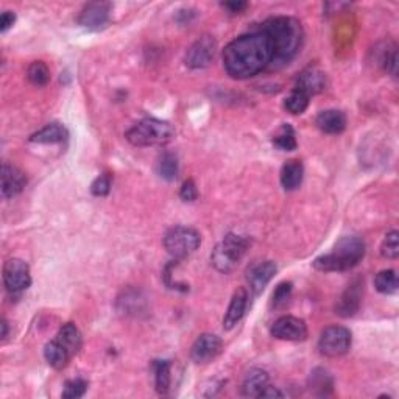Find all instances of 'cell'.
<instances>
[{
	"instance_id": "obj_17",
	"label": "cell",
	"mask_w": 399,
	"mask_h": 399,
	"mask_svg": "<svg viewBox=\"0 0 399 399\" xmlns=\"http://www.w3.org/2000/svg\"><path fill=\"white\" fill-rule=\"evenodd\" d=\"M246 306H248V293H246V290L243 287L237 289L233 295V298H231L227 314L223 317L224 331H231L239 322L242 320Z\"/></svg>"
},
{
	"instance_id": "obj_23",
	"label": "cell",
	"mask_w": 399,
	"mask_h": 399,
	"mask_svg": "<svg viewBox=\"0 0 399 399\" xmlns=\"http://www.w3.org/2000/svg\"><path fill=\"white\" fill-rule=\"evenodd\" d=\"M44 357L47 360V364L55 369L66 368L72 359L70 354L64 350L55 338L50 340V342L44 346Z\"/></svg>"
},
{
	"instance_id": "obj_8",
	"label": "cell",
	"mask_w": 399,
	"mask_h": 399,
	"mask_svg": "<svg viewBox=\"0 0 399 399\" xmlns=\"http://www.w3.org/2000/svg\"><path fill=\"white\" fill-rule=\"evenodd\" d=\"M4 284L10 293H23L32 284L30 267L23 259H8L4 265Z\"/></svg>"
},
{
	"instance_id": "obj_7",
	"label": "cell",
	"mask_w": 399,
	"mask_h": 399,
	"mask_svg": "<svg viewBox=\"0 0 399 399\" xmlns=\"http://www.w3.org/2000/svg\"><path fill=\"white\" fill-rule=\"evenodd\" d=\"M351 332L343 326H328L324 328L318 338V350L326 357H340L351 348Z\"/></svg>"
},
{
	"instance_id": "obj_1",
	"label": "cell",
	"mask_w": 399,
	"mask_h": 399,
	"mask_svg": "<svg viewBox=\"0 0 399 399\" xmlns=\"http://www.w3.org/2000/svg\"><path fill=\"white\" fill-rule=\"evenodd\" d=\"M273 58V46L262 30L239 36L223 50V68L229 77L246 80L268 69Z\"/></svg>"
},
{
	"instance_id": "obj_35",
	"label": "cell",
	"mask_w": 399,
	"mask_h": 399,
	"mask_svg": "<svg viewBox=\"0 0 399 399\" xmlns=\"http://www.w3.org/2000/svg\"><path fill=\"white\" fill-rule=\"evenodd\" d=\"M179 197H181V200H183V201H194V200H197L198 191H197V186H195V183H194L192 179H187L186 183L183 184V187H181Z\"/></svg>"
},
{
	"instance_id": "obj_36",
	"label": "cell",
	"mask_w": 399,
	"mask_h": 399,
	"mask_svg": "<svg viewBox=\"0 0 399 399\" xmlns=\"http://www.w3.org/2000/svg\"><path fill=\"white\" fill-rule=\"evenodd\" d=\"M14 20H16V14H14L13 11L2 13V18H0V32L5 33L8 28H11Z\"/></svg>"
},
{
	"instance_id": "obj_30",
	"label": "cell",
	"mask_w": 399,
	"mask_h": 399,
	"mask_svg": "<svg viewBox=\"0 0 399 399\" xmlns=\"http://www.w3.org/2000/svg\"><path fill=\"white\" fill-rule=\"evenodd\" d=\"M292 292H293L292 282H289V281L281 282V284H278V287L274 289V292L272 295V306L274 309L284 308L289 303L290 296H292Z\"/></svg>"
},
{
	"instance_id": "obj_2",
	"label": "cell",
	"mask_w": 399,
	"mask_h": 399,
	"mask_svg": "<svg viewBox=\"0 0 399 399\" xmlns=\"http://www.w3.org/2000/svg\"><path fill=\"white\" fill-rule=\"evenodd\" d=\"M260 30L268 34L273 46V58L268 69L278 70L298 55L303 47L304 32L298 19L278 16L265 20Z\"/></svg>"
},
{
	"instance_id": "obj_28",
	"label": "cell",
	"mask_w": 399,
	"mask_h": 399,
	"mask_svg": "<svg viewBox=\"0 0 399 399\" xmlns=\"http://www.w3.org/2000/svg\"><path fill=\"white\" fill-rule=\"evenodd\" d=\"M27 77L34 86H46L50 82V70L46 63L34 61L28 66Z\"/></svg>"
},
{
	"instance_id": "obj_34",
	"label": "cell",
	"mask_w": 399,
	"mask_h": 399,
	"mask_svg": "<svg viewBox=\"0 0 399 399\" xmlns=\"http://www.w3.org/2000/svg\"><path fill=\"white\" fill-rule=\"evenodd\" d=\"M111 191V178L108 175H100L96 181L91 184V192L96 197H106Z\"/></svg>"
},
{
	"instance_id": "obj_15",
	"label": "cell",
	"mask_w": 399,
	"mask_h": 399,
	"mask_svg": "<svg viewBox=\"0 0 399 399\" xmlns=\"http://www.w3.org/2000/svg\"><path fill=\"white\" fill-rule=\"evenodd\" d=\"M277 264L273 260H264L253 265L248 273H246V282H248L250 290L255 295H259L267 287L268 282L277 274Z\"/></svg>"
},
{
	"instance_id": "obj_11",
	"label": "cell",
	"mask_w": 399,
	"mask_h": 399,
	"mask_svg": "<svg viewBox=\"0 0 399 399\" xmlns=\"http://www.w3.org/2000/svg\"><path fill=\"white\" fill-rule=\"evenodd\" d=\"M111 5L108 2H91L78 16V24L88 30H101L110 23Z\"/></svg>"
},
{
	"instance_id": "obj_32",
	"label": "cell",
	"mask_w": 399,
	"mask_h": 399,
	"mask_svg": "<svg viewBox=\"0 0 399 399\" xmlns=\"http://www.w3.org/2000/svg\"><path fill=\"white\" fill-rule=\"evenodd\" d=\"M86 390H88V382L77 377V379H72L66 382V386H64V390H63V398L64 399H78V398L84 396Z\"/></svg>"
},
{
	"instance_id": "obj_26",
	"label": "cell",
	"mask_w": 399,
	"mask_h": 399,
	"mask_svg": "<svg viewBox=\"0 0 399 399\" xmlns=\"http://www.w3.org/2000/svg\"><path fill=\"white\" fill-rule=\"evenodd\" d=\"M374 286L377 292L384 295L395 293L398 290V277L395 270H382L376 274L374 278Z\"/></svg>"
},
{
	"instance_id": "obj_31",
	"label": "cell",
	"mask_w": 399,
	"mask_h": 399,
	"mask_svg": "<svg viewBox=\"0 0 399 399\" xmlns=\"http://www.w3.org/2000/svg\"><path fill=\"white\" fill-rule=\"evenodd\" d=\"M381 255L387 259H396L399 256V233L398 231H390L384 237L381 245Z\"/></svg>"
},
{
	"instance_id": "obj_22",
	"label": "cell",
	"mask_w": 399,
	"mask_h": 399,
	"mask_svg": "<svg viewBox=\"0 0 399 399\" xmlns=\"http://www.w3.org/2000/svg\"><path fill=\"white\" fill-rule=\"evenodd\" d=\"M303 177H304V167L301 161H296V159H292V161H287L281 169V184L286 191H295L296 187H300V184L303 183Z\"/></svg>"
},
{
	"instance_id": "obj_33",
	"label": "cell",
	"mask_w": 399,
	"mask_h": 399,
	"mask_svg": "<svg viewBox=\"0 0 399 399\" xmlns=\"http://www.w3.org/2000/svg\"><path fill=\"white\" fill-rule=\"evenodd\" d=\"M310 387H314V390L320 388L322 393L320 395H326V388H332V379L328 372H324L323 368H317L312 372L310 374Z\"/></svg>"
},
{
	"instance_id": "obj_27",
	"label": "cell",
	"mask_w": 399,
	"mask_h": 399,
	"mask_svg": "<svg viewBox=\"0 0 399 399\" xmlns=\"http://www.w3.org/2000/svg\"><path fill=\"white\" fill-rule=\"evenodd\" d=\"M309 99H310V97H308L306 94H303V92H300V91L293 89L292 92H290V96L284 100L286 111L290 113V114H293V115L303 114L304 111L308 110Z\"/></svg>"
},
{
	"instance_id": "obj_5",
	"label": "cell",
	"mask_w": 399,
	"mask_h": 399,
	"mask_svg": "<svg viewBox=\"0 0 399 399\" xmlns=\"http://www.w3.org/2000/svg\"><path fill=\"white\" fill-rule=\"evenodd\" d=\"M248 248V241L239 234H227L213 250L211 262L220 273H231L241 264Z\"/></svg>"
},
{
	"instance_id": "obj_12",
	"label": "cell",
	"mask_w": 399,
	"mask_h": 399,
	"mask_svg": "<svg viewBox=\"0 0 399 399\" xmlns=\"http://www.w3.org/2000/svg\"><path fill=\"white\" fill-rule=\"evenodd\" d=\"M222 346V338L215 334H201L192 345L191 357L195 364H209L220 354Z\"/></svg>"
},
{
	"instance_id": "obj_16",
	"label": "cell",
	"mask_w": 399,
	"mask_h": 399,
	"mask_svg": "<svg viewBox=\"0 0 399 399\" xmlns=\"http://www.w3.org/2000/svg\"><path fill=\"white\" fill-rule=\"evenodd\" d=\"M27 184V177L18 167L4 164L2 165V197L13 198L24 191Z\"/></svg>"
},
{
	"instance_id": "obj_19",
	"label": "cell",
	"mask_w": 399,
	"mask_h": 399,
	"mask_svg": "<svg viewBox=\"0 0 399 399\" xmlns=\"http://www.w3.org/2000/svg\"><path fill=\"white\" fill-rule=\"evenodd\" d=\"M315 123L326 134H340L346 128V115L338 110H326L317 115Z\"/></svg>"
},
{
	"instance_id": "obj_18",
	"label": "cell",
	"mask_w": 399,
	"mask_h": 399,
	"mask_svg": "<svg viewBox=\"0 0 399 399\" xmlns=\"http://www.w3.org/2000/svg\"><path fill=\"white\" fill-rule=\"evenodd\" d=\"M55 340L70 354V357H74V355L82 350L83 345L82 332H80V329L74 323L63 324L55 336Z\"/></svg>"
},
{
	"instance_id": "obj_25",
	"label": "cell",
	"mask_w": 399,
	"mask_h": 399,
	"mask_svg": "<svg viewBox=\"0 0 399 399\" xmlns=\"http://www.w3.org/2000/svg\"><path fill=\"white\" fill-rule=\"evenodd\" d=\"M178 170H179L178 158L173 153L165 151V153L159 158V161H158L159 177L165 181H173L178 177Z\"/></svg>"
},
{
	"instance_id": "obj_24",
	"label": "cell",
	"mask_w": 399,
	"mask_h": 399,
	"mask_svg": "<svg viewBox=\"0 0 399 399\" xmlns=\"http://www.w3.org/2000/svg\"><path fill=\"white\" fill-rule=\"evenodd\" d=\"M155 386L159 395H167L170 390L172 374H170V362L169 360H155Z\"/></svg>"
},
{
	"instance_id": "obj_3",
	"label": "cell",
	"mask_w": 399,
	"mask_h": 399,
	"mask_svg": "<svg viewBox=\"0 0 399 399\" xmlns=\"http://www.w3.org/2000/svg\"><path fill=\"white\" fill-rule=\"evenodd\" d=\"M365 242L357 236H346L334 246L328 255L314 260V267L320 272H348L359 265L365 256Z\"/></svg>"
},
{
	"instance_id": "obj_4",
	"label": "cell",
	"mask_w": 399,
	"mask_h": 399,
	"mask_svg": "<svg viewBox=\"0 0 399 399\" xmlns=\"http://www.w3.org/2000/svg\"><path fill=\"white\" fill-rule=\"evenodd\" d=\"M175 129L169 122L155 118L142 119L125 133L127 141L136 147H155L172 141Z\"/></svg>"
},
{
	"instance_id": "obj_6",
	"label": "cell",
	"mask_w": 399,
	"mask_h": 399,
	"mask_svg": "<svg viewBox=\"0 0 399 399\" xmlns=\"http://www.w3.org/2000/svg\"><path fill=\"white\" fill-rule=\"evenodd\" d=\"M164 248L175 259H184L198 250L201 236L197 229L189 227H173L164 236Z\"/></svg>"
},
{
	"instance_id": "obj_9",
	"label": "cell",
	"mask_w": 399,
	"mask_h": 399,
	"mask_svg": "<svg viewBox=\"0 0 399 399\" xmlns=\"http://www.w3.org/2000/svg\"><path fill=\"white\" fill-rule=\"evenodd\" d=\"M217 53V41L213 36L205 34L187 49L184 63L189 69H205L214 61Z\"/></svg>"
},
{
	"instance_id": "obj_13",
	"label": "cell",
	"mask_w": 399,
	"mask_h": 399,
	"mask_svg": "<svg viewBox=\"0 0 399 399\" xmlns=\"http://www.w3.org/2000/svg\"><path fill=\"white\" fill-rule=\"evenodd\" d=\"M326 86H328V77H326L324 72L315 66H310L301 72L298 80H296L295 89L306 94L308 97H312L323 92Z\"/></svg>"
},
{
	"instance_id": "obj_39",
	"label": "cell",
	"mask_w": 399,
	"mask_h": 399,
	"mask_svg": "<svg viewBox=\"0 0 399 399\" xmlns=\"http://www.w3.org/2000/svg\"><path fill=\"white\" fill-rule=\"evenodd\" d=\"M2 334H0V337H2V340H5L6 337H8V323H6V320H2Z\"/></svg>"
},
{
	"instance_id": "obj_14",
	"label": "cell",
	"mask_w": 399,
	"mask_h": 399,
	"mask_svg": "<svg viewBox=\"0 0 399 399\" xmlns=\"http://www.w3.org/2000/svg\"><path fill=\"white\" fill-rule=\"evenodd\" d=\"M364 287V282L360 279L353 281L348 289L343 292V295L340 296V300L336 304V314L338 317L350 318L355 315L360 309V301H362V289Z\"/></svg>"
},
{
	"instance_id": "obj_37",
	"label": "cell",
	"mask_w": 399,
	"mask_h": 399,
	"mask_svg": "<svg viewBox=\"0 0 399 399\" xmlns=\"http://www.w3.org/2000/svg\"><path fill=\"white\" fill-rule=\"evenodd\" d=\"M223 8H227L231 14H241L246 6H248V4L246 2H224L222 4Z\"/></svg>"
},
{
	"instance_id": "obj_20",
	"label": "cell",
	"mask_w": 399,
	"mask_h": 399,
	"mask_svg": "<svg viewBox=\"0 0 399 399\" xmlns=\"http://www.w3.org/2000/svg\"><path fill=\"white\" fill-rule=\"evenodd\" d=\"M268 381H270V377H268L265 369L253 368L243 379L242 395L245 398H260V393H262L268 386Z\"/></svg>"
},
{
	"instance_id": "obj_29",
	"label": "cell",
	"mask_w": 399,
	"mask_h": 399,
	"mask_svg": "<svg viewBox=\"0 0 399 399\" xmlns=\"http://www.w3.org/2000/svg\"><path fill=\"white\" fill-rule=\"evenodd\" d=\"M273 145L281 151H292L296 148V139H295V132L290 125H284L279 133L273 137Z\"/></svg>"
},
{
	"instance_id": "obj_38",
	"label": "cell",
	"mask_w": 399,
	"mask_h": 399,
	"mask_svg": "<svg viewBox=\"0 0 399 399\" xmlns=\"http://www.w3.org/2000/svg\"><path fill=\"white\" fill-rule=\"evenodd\" d=\"M282 396L284 395H282L278 388L270 387V386H267L262 393H260V398H282Z\"/></svg>"
},
{
	"instance_id": "obj_21",
	"label": "cell",
	"mask_w": 399,
	"mask_h": 399,
	"mask_svg": "<svg viewBox=\"0 0 399 399\" xmlns=\"http://www.w3.org/2000/svg\"><path fill=\"white\" fill-rule=\"evenodd\" d=\"M68 137H69V133H68L66 127L61 125V123L53 122V123H49V125H46L42 129H39L38 133L32 134L30 142L44 144V145L61 144L64 141H68Z\"/></svg>"
},
{
	"instance_id": "obj_10",
	"label": "cell",
	"mask_w": 399,
	"mask_h": 399,
	"mask_svg": "<svg viewBox=\"0 0 399 399\" xmlns=\"http://www.w3.org/2000/svg\"><path fill=\"white\" fill-rule=\"evenodd\" d=\"M272 336L278 340L287 342H303L308 338V326L301 318L286 315L278 318L272 326Z\"/></svg>"
}]
</instances>
